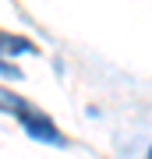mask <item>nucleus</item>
Masks as SVG:
<instances>
[{"label":"nucleus","mask_w":152,"mask_h":159,"mask_svg":"<svg viewBox=\"0 0 152 159\" xmlns=\"http://www.w3.org/2000/svg\"><path fill=\"white\" fill-rule=\"evenodd\" d=\"M18 120L25 124V131H28V134L35 138V142H50V145H67V142H64V134L57 131V124H53V120L46 117V113H39V110H25V113L18 117Z\"/></svg>","instance_id":"1"},{"label":"nucleus","mask_w":152,"mask_h":159,"mask_svg":"<svg viewBox=\"0 0 152 159\" xmlns=\"http://www.w3.org/2000/svg\"><path fill=\"white\" fill-rule=\"evenodd\" d=\"M0 50H4V53H35V43L21 39V35H7V32H0Z\"/></svg>","instance_id":"2"},{"label":"nucleus","mask_w":152,"mask_h":159,"mask_svg":"<svg viewBox=\"0 0 152 159\" xmlns=\"http://www.w3.org/2000/svg\"><path fill=\"white\" fill-rule=\"evenodd\" d=\"M0 110L4 113H14V117H21L25 110H32L21 96H14V92H7V89H0Z\"/></svg>","instance_id":"3"},{"label":"nucleus","mask_w":152,"mask_h":159,"mask_svg":"<svg viewBox=\"0 0 152 159\" xmlns=\"http://www.w3.org/2000/svg\"><path fill=\"white\" fill-rule=\"evenodd\" d=\"M0 74H4V78H11V81H18V78H21V71H18L14 64H7V60H0Z\"/></svg>","instance_id":"4"},{"label":"nucleus","mask_w":152,"mask_h":159,"mask_svg":"<svg viewBox=\"0 0 152 159\" xmlns=\"http://www.w3.org/2000/svg\"><path fill=\"white\" fill-rule=\"evenodd\" d=\"M149 159H152V152H149Z\"/></svg>","instance_id":"5"}]
</instances>
